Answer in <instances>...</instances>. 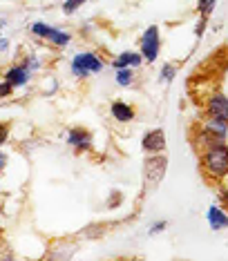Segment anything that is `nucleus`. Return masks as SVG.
Returning <instances> with one entry per match:
<instances>
[{
  "label": "nucleus",
  "instance_id": "6ab92c4d",
  "mask_svg": "<svg viewBox=\"0 0 228 261\" xmlns=\"http://www.w3.org/2000/svg\"><path fill=\"white\" fill-rule=\"evenodd\" d=\"M7 136H9V129H7V125H3V123H0V145H3L5 141H7Z\"/></svg>",
  "mask_w": 228,
  "mask_h": 261
},
{
  "label": "nucleus",
  "instance_id": "9d476101",
  "mask_svg": "<svg viewBox=\"0 0 228 261\" xmlns=\"http://www.w3.org/2000/svg\"><path fill=\"white\" fill-rule=\"evenodd\" d=\"M201 129L208 134H215V136H221V139H224L226 132H228V121H224V118H219V116H211L206 123H203Z\"/></svg>",
  "mask_w": 228,
  "mask_h": 261
},
{
  "label": "nucleus",
  "instance_id": "f3484780",
  "mask_svg": "<svg viewBox=\"0 0 228 261\" xmlns=\"http://www.w3.org/2000/svg\"><path fill=\"white\" fill-rule=\"evenodd\" d=\"M11 90H14V85L5 79V81H0V98H7L9 94H11Z\"/></svg>",
  "mask_w": 228,
  "mask_h": 261
},
{
  "label": "nucleus",
  "instance_id": "f257e3e1",
  "mask_svg": "<svg viewBox=\"0 0 228 261\" xmlns=\"http://www.w3.org/2000/svg\"><path fill=\"white\" fill-rule=\"evenodd\" d=\"M203 168H206L208 176H213V179L228 176V147L224 143L208 145L203 150Z\"/></svg>",
  "mask_w": 228,
  "mask_h": 261
},
{
  "label": "nucleus",
  "instance_id": "6e6552de",
  "mask_svg": "<svg viewBox=\"0 0 228 261\" xmlns=\"http://www.w3.org/2000/svg\"><path fill=\"white\" fill-rule=\"evenodd\" d=\"M67 143L72 147H76V150H89L92 147V134L87 132V129H72L70 136H67Z\"/></svg>",
  "mask_w": 228,
  "mask_h": 261
},
{
  "label": "nucleus",
  "instance_id": "ddd939ff",
  "mask_svg": "<svg viewBox=\"0 0 228 261\" xmlns=\"http://www.w3.org/2000/svg\"><path fill=\"white\" fill-rule=\"evenodd\" d=\"M112 116L117 118V121H121V123H128V121L134 118V110H132L128 103L117 100V103H112Z\"/></svg>",
  "mask_w": 228,
  "mask_h": 261
},
{
  "label": "nucleus",
  "instance_id": "4468645a",
  "mask_svg": "<svg viewBox=\"0 0 228 261\" xmlns=\"http://www.w3.org/2000/svg\"><path fill=\"white\" fill-rule=\"evenodd\" d=\"M117 83L123 87H128L132 83V69L130 67H123V69H117Z\"/></svg>",
  "mask_w": 228,
  "mask_h": 261
},
{
  "label": "nucleus",
  "instance_id": "1a4fd4ad",
  "mask_svg": "<svg viewBox=\"0 0 228 261\" xmlns=\"http://www.w3.org/2000/svg\"><path fill=\"white\" fill-rule=\"evenodd\" d=\"M5 79H7L14 87L27 85V81H29V67H27V65H16V67H11V69H9Z\"/></svg>",
  "mask_w": 228,
  "mask_h": 261
},
{
  "label": "nucleus",
  "instance_id": "aec40b11",
  "mask_svg": "<svg viewBox=\"0 0 228 261\" xmlns=\"http://www.w3.org/2000/svg\"><path fill=\"white\" fill-rule=\"evenodd\" d=\"M166 228V221H157L152 225V228H150V234H157V232H161V230Z\"/></svg>",
  "mask_w": 228,
  "mask_h": 261
},
{
  "label": "nucleus",
  "instance_id": "f8f14e48",
  "mask_svg": "<svg viewBox=\"0 0 228 261\" xmlns=\"http://www.w3.org/2000/svg\"><path fill=\"white\" fill-rule=\"evenodd\" d=\"M143 61L141 54H134V51H123L121 56L114 61V67L117 69H123V67H139Z\"/></svg>",
  "mask_w": 228,
  "mask_h": 261
},
{
  "label": "nucleus",
  "instance_id": "423d86ee",
  "mask_svg": "<svg viewBox=\"0 0 228 261\" xmlns=\"http://www.w3.org/2000/svg\"><path fill=\"white\" fill-rule=\"evenodd\" d=\"M206 112H208V116H219V118H224V121H228V96L215 94V96L208 100Z\"/></svg>",
  "mask_w": 228,
  "mask_h": 261
},
{
  "label": "nucleus",
  "instance_id": "39448f33",
  "mask_svg": "<svg viewBox=\"0 0 228 261\" xmlns=\"http://www.w3.org/2000/svg\"><path fill=\"white\" fill-rule=\"evenodd\" d=\"M141 56L146 58L148 63H154L159 56V29L154 25L148 27L141 38Z\"/></svg>",
  "mask_w": 228,
  "mask_h": 261
},
{
  "label": "nucleus",
  "instance_id": "0eeeda50",
  "mask_svg": "<svg viewBox=\"0 0 228 261\" xmlns=\"http://www.w3.org/2000/svg\"><path fill=\"white\" fill-rule=\"evenodd\" d=\"M143 150L146 152H164L166 150V134L164 129H152V132L146 134V139H143Z\"/></svg>",
  "mask_w": 228,
  "mask_h": 261
},
{
  "label": "nucleus",
  "instance_id": "f03ea898",
  "mask_svg": "<svg viewBox=\"0 0 228 261\" xmlns=\"http://www.w3.org/2000/svg\"><path fill=\"white\" fill-rule=\"evenodd\" d=\"M101 69H103V61L92 51H83V54H76L72 58V74L79 76V79H85L89 74H99Z\"/></svg>",
  "mask_w": 228,
  "mask_h": 261
},
{
  "label": "nucleus",
  "instance_id": "20e7f679",
  "mask_svg": "<svg viewBox=\"0 0 228 261\" xmlns=\"http://www.w3.org/2000/svg\"><path fill=\"white\" fill-rule=\"evenodd\" d=\"M32 34H34V36H38V38L50 40V43L58 45V47H65L70 43V34H65V32H61V29H56L52 25H45V22H34V25H32Z\"/></svg>",
  "mask_w": 228,
  "mask_h": 261
},
{
  "label": "nucleus",
  "instance_id": "a211bd4d",
  "mask_svg": "<svg viewBox=\"0 0 228 261\" xmlns=\"http://www.w3.org/2000/svg\"><path fill=\"white\" fill-rule=\"evenodd\" d=\"M175 74H177L175 65H166L164 72H161V81H172V79H175Z\"/></svg>",
  "mask_w": 228,
  "mask_h": 261
},
{
  "label": "nucleus",
  "instance_id": "7ed1b4c3",
  "mask_svg": "<svg viewBox=\"0 0 228 261\" xmlns=\"http://www.w3.org/2000/svg\"><path fill=\"white\" fill-rule=\"evenodd\" d=\"M166 168H168V156L157 152V156H150L146 161V186L148 188H154L157 183L164 179L166 174Z\"/></svg>",
  "mask_w": 228,
  "mask_h": 261
},
{
  "label": "nucleus",
  "instance_id": "5701e85b",
  "mask_svg": "<svg viewBox=\"0 0 228 261\" xmlns=\"http://www.w3.org/2000/svg\"><path fill=\"white\" fill-rule=\"evenodd\" d=\"M5 22H7V20H5L3 16H0V27H5Z\"/></svg>",
  "mask_w": 228,
  "mask_h": 261
},
{
  "label": "nucleus",
  "instance_id": "dca6fc26",
  "mask_svg": "<svg viewBox=\"0 0 228 261\" xmlns=\"http://www.w3.org/2000/svg\"><path fill=\"white\" fill-rule=\"evenodd\" d=\"M215 3H217V0H199V14L208 16L215 9Z\"/></svg>",
  "mask_w": 228,
  "mask_h": 261
},
{
  "label": "nucleus",
  "instance_id": "2eb2a0df",
  "mask_svg": "<svg viewBox=\"0 0 228 261\" xmlns=\"http://www.w3.org/2000/svg\"><path fill=\"white\" fill-rule=\"evenodd\" d=\"M87 0H65V5H63V11L65 14H74L79 7H83Z\"/></svg>",
  "mask_w": 228,
  "mask_h": 261
},
{
  "label": "nucleus",
  "instance_id": "4be33fe9",
  "mask_svg": "<svg viewBox=\"0 0 228 261\" xmlns=\"http://www.w3.org/2000/svg\"><path fill=\"white\" fill-rule=\"evenodd\" d=\"M5 163H7V159H5V154H0V168H3Z\"/></svg>",
  "mask_w": 228,
  "mask_h": 261
},
{
  "label": "nucleus",
  "instance_id": "412c9836",
  "mask_svg": "<svg viewBox=\"0 0 228 261\" xmlns=\"http://www.w3.org/2000/svg\"><path fill=\"white\" fill-rule=\"evenodd\" d=\"M9 47V40L7 38H0V51H5Z\"/></svg>",
  "mask_w": 228,
  "mask_h": 261
},
{
  "label": "nucleus",
  "instance_id": "9b49d317",
  "mask_svg": "<svg viewBox=\"0 0 228 261\" xmlns=\"http://www.w3.org/2000/svg\"><path fill=\"white\" fill-rule=\"evenodd\" d=\"M208 223H211L213 230H221V228H228V217L224 210H219L217 205H213L211 210H208Z\"/></svg>",
  "mask_w": 228,
  "mask_h": 261
}]
</instances>
